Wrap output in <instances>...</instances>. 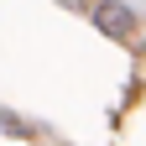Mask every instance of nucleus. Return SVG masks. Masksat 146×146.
Returning <instances> with one entry per match:
<instances>
[{"label":"nucleus","instance_id":"obj_1","mask_svg":"<svg viewBox=\"0 0 146 146\" xmlns=\"http://www.w3.org/2000/svg\"><path fill=\"white\" fill-rule=\"evenodd\" d=\"M94 26L104 36H115V42H125V36L136 31V16L125 11V5H115V0H99V5H94Z\"/></svg>","mask_w":146,"mask_h":146}]
</instances>
